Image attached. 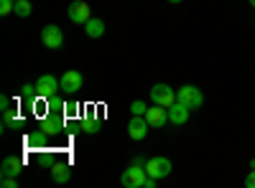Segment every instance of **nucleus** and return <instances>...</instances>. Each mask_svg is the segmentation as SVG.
I'll return each mask as SVG.
<instances>
[{"mask_svg":"<svg viewBox=\"0 0 255 188\" xmlns=\"http://www.w3.org/2000/svg\"><path fill=\"white\" fill-rule=\"evenodd\" d=\"M171 171H174V165H171V160L168 158H148V163H145V173L148 176H153V178H168L171 176Z\"/></svg>","mask_w":255,"mask_h":188,"instance_id":"nucleus-1","label":"nucleus"},{"mask_svg":"<svg viewBox=\"0 0 255 188\" xmlns=\"http://www.w3.org/2000/svg\"><path fill=\"white\" fill-rule=\"evenodd\" d=\"M176 99H179L181 104H186L189 110H199L202 104H204V94H202L194 84L181 87V89H179V94H176Z\"/></svg>","mask_w":255,"mask_h":188,"instance_id":"nucleus-2","label":"nucleus"},{"mask_svg":"<svg viewBox=\"0 0 255 188\" xmlns=\"http://www.w3.org/2000/svg\"><path fill=\"white\" fill-rule=\"evenodd\" d=\"M145 178H148L145 168H140V165H133V163H130V168L123 171L120 183H123L125 188H143V181H145Z\"/></svg>","mask_w":255,"mask_h":188,"instance_id":"nucleus-3","label":"nucleus"},{"mask_svg":"<svg viewBox=\"0 0 255 188\" xmlns=\"http://www.w3.org/2000/svg\"><path fill=\"white\" fill-rule=\"evenodd\" d=\"M41 44H44L46 49H54V51H59L61 46H64V33H61V28L59 26H44L41 28Z\"/></svg>","mask_w":255,"mask_h":188,"instance_id":"nucleus-4","label":"nucleus"},{"mask_svg":"<svg viewBox=\"0 0 255 188\" xmlns=\"http://www.w3.org/2000/svg\"><path fill=\"white\" fill-rule=\"evenodd\" d=\"M56 89H61V84L56 81V76H51V74L38 76V81H36V94H38V99H51V97H56Z\"/></svg>","mask_w":255,"mask_h":188,"instance_id":"nucleus-5","label":"nucleus"},{"mask_svg":"<svg viewBox=\"0 0 255 188\" xmlns=\"http://www.w3.org/2000/svg\"><path fill=\"white\" fill-rule=\"evenodd\" d=\"M151 99H153V104H161V107L168 110L176 102V92L168 87V84H153L151 87Z\"/></svg>","mask_w":255,"mask_h":188,"instance_id":"nucleus-6","label":"nucleus"},{"mask_svg":"<svg viewBox=\"0 0 255 188\" xmlns=\"http://www.w3.org/2000/svg\"><path fill=\"white\" fill-rule=\"evenodd\" d=\"M90 18H92V8L84 3V0H74V3L69 5V20H72V23L84 26Z\"/></svg>","mask_w":255,"mask_h":188,"instance_id":"nucleus-7","label":"nucleus"},{"mask_svg":"<svg viewBox=\"0 0 255 188\" xmlns=\"http://www.w3.org/2000/svg\"><path fill=\"white\" fill-rule=\"evenodd\" d=\"M148 130H151V125H148L145 115H133L130 125H128V135H130V140H145Z\"/></svg>","mask_w":255,"mask_h":188,"instance_id":"nucleus-8","label":"nucleus"},{"mask_svg":"<svg viewBox=\"0 0 255 188\" xmlns=\"http://www.w3.org/2000/svg\"><path fill=\"white\" fill-rule=\"evenodd\" d=\"M59 84H61V92L64 94H77L79 89H82V84H84V79H82V74L79 71H67L61 79H59Z\"/></svg>","mask_w":255,"mask_h":188,"instance_id":"nucleus-9","label":"nucleus"},{"mask_svg":"<svg viewBox=\"0 0 255 188\" xmlns=\"http://www.w3.org/2000/svg\"><path fill=\"white\" fill-rule=\"evenodd\" d=\"M145 120H148V125H151V127H163V125L168 122V110L161 107V104H153V107H148Z\"/></svg>","mask_w":255,"mask_h":188,"instance_id":"nucleus-10","label":"nucleus"},{"mask_svg":"<svg viewBox=\"0 0 255 188\" xmlns=\"http://www.w3.org/2000/svg\"><path fill=\"white\" fill-rule=\"evenodd\" d=\"M189 107H186V104H181L179 99L171 104V107H168V122H171V125H184L186 120H189Z\"/></svg>","mask_w":255,"mask_h":188,"instance_id":"nucleus-11","label":"nucleus"},{"mask_svg":"<svg viewBox=\"0 0 255 188\" xmlns=\"http://www.w3.org/2000/svg\"><path fill=\"white\" fill-rule=\"evenodd\" d=\"M23 158H15V155H10V158H5L3 160V168H0V173H3V176H20V173H23Z\"/></svg>","mask_w":255,"mask_h":188,"instance_id":"nucleus-12","label":"nucleus"},{"mask_svg":"<svg viewBox=\"0 0 255 188\" xmlns=\"http://www.w3.org/2000/svg\"><path fill=\"white\" fill-rule=\"evenodd\" d=\"M51 178L56 183H67L72 178V168H69L67 163H56V165H51Z\"/></svg>","mask_w":255,"mask_h":188,"instance_id":"nucleus-13","label":"nucleus"},{"mask_svg":"<svg viewBox=\"0 0 255 188\" xmlns=\"http://www.w3.org/2000/svg\"><path fill=\"white\" fill-rule=\"evenodd\" d=\"M84 33H87L90 38H100L105 33V23H102L100 18H90L87 23H84Z\"/></svg>","mask_w":255,"mask_h":188,"instance_id":"nucleus-14","label":"nucleus"},{"mask_svg":"<svg viewBox=\"0 0 255 188\" xmlns=\"http://www.w3.org/2000/svg\"><path fill=\"white\" fill-rule=\"evenodd\" d=\"M18 18H28L31 15V3L28 0H15V10H13Z\"/></svg>","mask_w":255,"mask_h":188,"instance_id":"nucleus-15","label":"nucleus"},{"mask_svg":"<svg viewBox=\"0 0 255 188\" xmlns=\"http://www.w3.org/2000/svg\"><path fill=\"white\" fill-rule=\"evenodd\" d=\"M20 99H38L36 84H23V87H20Z\"/></svg>","mask_w":255,"mask_h":188,"instance_id":"nucleus-16","label":"nucleus"},{"mask_svg":"<svg viewBox=\"0 0 255 188\" xmlns=\"http://www.w3.org/2000/svg\"><path fill=\"white\" fill-rule=\"evenodd\" d=\"M82 130H84V132H90V135H95V132H100V122H95V120H84V122H82Z\"/></svg>","mask_w":255,"mask_h":188,"instance_id":"nucleus-17","label":"nucleus"},{"mask_svg":"<svg viewBox=\"0 0 255 188\" xmlns=\"http://www.w3.org/2000/svg\"><path fill=\"white\" fill-rule=\"evenodd\" d=\"M15 10V0H0V15H10Z\"/></svg>","mask_w":255,"mask_h":188,"instance_id":"nucleus-18","label":"nucleus"},{"mask_svg":"<svg viewBox=\"0 0 255 188\" xmlns=\"http://www.w3.org/2000/svg\"><path fill=\"white\" fill-rule=\"evenodd\" d=\"M3 122H5V127L8 125H15L18 122V112L15 110H3Z\"/></svg>","mask_w":255,"mask_h":188,"instance_id":"nucleus-19","label":"nucleus"},{"mask_svg":"<svg viewBox=\"0 0 255 188\" xmlns=\"http://www.w3.org/2000/svg\"><path fill=\"white\" fill-rule=\"evenodd\" d=\"M130 112H133V115H145V112H148V107H145V102L135 99V102L130 104Z\"/></svg>","mask_w":255,"mask_h":188,"instance_id":"nucleus-20","label":"nucleus"},{"mask_svg":"<svg viewBox=\"0 0 255 188\" xmlns=\"http://www.w3.org/2000/svg\"><path fill=\"white\" fill-rule=\"evenodd\" d=\"M3 188H18V178L15 176H3Z\"/></svg>","mask_w":255,"mask_h":188,"instance_id":"nucleus-21","label":"nucleus"},{"mask_svg":"<svg viewBox=\"0 0 255 188\" xmlns=\"http://www.w3.org/2000/svg\"><path fill=\"white\" fill-rule=\"evenodd\" d=\"M245 186H248V188H255V168L245 176Z\"/></svg>","mask_w":255,"mask_h":188,"instance_id":"nucleus-22","label":"nucleus"},{"mask_svg":"<svg viewBox=\"0 0 255 188\" xmlns=\"http://www.w3.org/2000/svg\"><path fill=\"white\" fill-rule=\"evenodd\" d=\"M145 163H148V158H143V155H135V158H133V165H140V168H145Z\"/></svg>","mask_w":255,"mask_h":188,"instance_id":"nucleus-23","label":"nucleus"},{"mask_svg":"<svg viewBox=\"0 0 255 188\" xmlns=\"http://www.w3.org/2000/svg\"><path fill=\"white\" fill-rule=\"evenodd\" d=\"M0 110H10V99H8V94H3V99H0Z\"/></svg>","mask_w":255,"mask_h":188,"instance_id":"nucleus-24","label":"nucleus"},{"mask_svg":"<svg viewBox=\"0 0 255 188\" xmlns=\"http://www.w3.org/2000/svg\"><path fill=\"white\" fill-rule=\"evenodd\" d=\"M168 3H181V0H168Z\"/></svg>","mask_w":255,"mask_h":188,"instance_id":"nucleus-25","label":"nucleus"},{"mask_svg":"<svg viewBox=\"0 0 255 188\" xmlns=\"http://www.w3.org/2000/svg\"><path fill=\"white\" fill-rule=\"evenodd\" d=\"M250 5H253V8H255V0H250Z\"/></svg>","mask_w":255,"mask_h":188,"instance_id":"nucleus-26","label":"nucleus"}]
</instances>
